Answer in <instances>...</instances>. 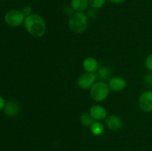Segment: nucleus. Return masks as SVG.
<instances>
[{
	"label": "nucleus",
	"instance_id": "1",
	"mask_svg": "<svg viewBox=\"0 0 152 151\" xmlns=\"http://www.w3.org/2000/svg\"><path fill=\"white\" fill-rule=\"evenodd\" d=\"M24 26L27 32L36 38L43 36L47 30V26L44 19L37 13H32L25 17Z\"/></svg>",
	"mask_w": 152,
	"mask_h": 151
},
{
	"label": "nucleus",
	"instance_id": "2",
	"mask_svg": "<svg viewBox=\"0 0 152 151\" xmlns=\"http://www.w3.org/2000/svg\"><path fill=\"white\" fill-rule=\"evenodd\" d=\"M68 27L74 33H83L88 27V17L83 12H75L68 19Z\"/></svg>",
	"mask_w": 152,
	"mask_h": 151
},
{
	"label": "nucleus",
	"instance_id": "3",
	"mask_svg": "<svg viewBox=\"0 0 152 151\" xmlns=\"http://www.w3.org/2000/svg\"><path fill=\"white\" fill-rule=\"evenodd\" d=\"M108 84L103 81H98L90 89L91 97L94 102H101L108 98L110 93Z\"/></svg>",
	"mask_w": 152,
	"mask_h": 151
},
{
	"label": "nucleus",
	"instance_id": "4",
	"mask_svg": "<svg viewBox=\"0 0 152 151\" xmlns=\"http://www.w3.org/2000/svg\"><path fill=\"white\" fill-rule=\"evenodd\" d=\"M25 16L20 10H10L4 15V22L8 26L19 27L22 24H24Z\"/></svg>",
	"mask_w": 152,
	"mask_h": 151
},
{
	"label": "nucleus",
	"instance_id": "5",
	"mask_svg": "<svg viewBox=\"0 0 152 151\" xmlns=\"http://www.w3.org/2000/svg\"><path fill=\"white\" fill-rule=\"evenodd\" d=\"M96 74L91 73H84L80 76L77 80V84L83 90H88L96 82Z\"/></svg>",
	"mask_w": 152,
	"mask_h": 151
},
{
	"label": "nucleus",
	"instance_id": "6",
	"mask_svg": "<svg viewBox=\"0 0 152 151\" xmlns=\"http://www.w3.org/2000/svg\"><path fill=\"white\" fill-rule=\"evenodd\" d=\"M139 106L144 112H152V90H147L140 95L139 98Z\"/></svg>",
	"mask_w": 152,
	"mask_h": 151
},
{
	"label": "nucleus",
	"instance_id": "7",
	"mask_svg": "<svg viewBox=\"0 0 152 151\" xmlns=\"http://www.w3.org/2000/svg\"><path fill=\"white\" fill-rule=\"evenodd\" d=\"M108 86L111 90L114 92L123 91L127 86V82L124 78L120 76H114L110 78Z\"/></svg>",
	"mask_w": 152,
	"mask_h": 151
},
{
	"label": "nucleus",
	"instance_id": "8",
	"mask_svg": "<svg viewBox=\"0 0 152 151\" xmlns=\"http://www.w3.org/2000/svg\"><path fill=\"white\" fill-rule=\"evenodd\" d=\"M105 123L108 128L111 130H120L123 126V121L122 118L116 115L107 116L105 119Z\"/></svg>",
	"mask_w": 152,
	"mask_h": 151
},
{
	"label": "nucleus",
	"instance_id": "9",
	"mask_svg": "<svg viewBox=\"0 0 152 151\" xmlns=\"http://www.w3.org/2000/svg\"><path fill=\"white\" fill-rule=\"evenodd\" d=\"M20 110V107L19 103L16 101L10 100L6 102L3 111L4 113L8 117H14L19 114Z\"/></svg>",
	"mask_w": 152,
	"mask_h": 151
},
{
	"label": "nucleus",
	"instance_id": "10",
	"mask_svg": "<svg viewBox=\"0 0 152 151\" xmlns=\"http://www.w3.org/2000/svg\"><path fill=\"white\" fill-rule=\"evenodd\" d=\"M83 68L87 73H95L99 68V62L94 57H86L83 62Z\"/></svg>",
	"mask_w": 152,
	"mask_h": 151
},
{
	"label": "nucleus",
	"instance_id": "11",
	"mask_svg": "<svg viewBox=\"0 0 152 151\" xmlns=\"http://www.w3.org/2000/svg\"><path fill=\"white\" fill-rule=\"evenodd\" d=\"M89 113L92 115L94 119L96 121L105 119L107 117L106 109L100 105H95L91 107Z\"/></svg>",
	"mask_w": 152,
	"mask_h": 151
},
{
	"label": "nucleus",
	"instance_id": "12",
	"mask_svg": "<svg viewBox=\"0 0 152 151\" xmlns=\"http://www.w3.org/2000/svg\"><path fill=\"white\" fill-rule=\"evenodd\" d=\"M89 5V0H71V6L75 12H84Z\"/></svg>",
	"mask_w": 152,
	"mask_h": 151
},
{
	"label": "nucleus",
	"instance_id": "13",
	"mask_svg": "<svg viewBox=\"0 0 152 151\" xmlns=\"http://www.w3.org/2000/svg\"><path fill=\"white\" fill-rule=\"evenodd\" d=\"M111 73L112 71L111 68H108V66H102L100 67L96 72V78H99L100 81H105L111 76Z\"/></svg>",
	"mask_w": 152,
	"mask_h": 151
},
{
	"label": "nucleus",
	"instance_id": "14",
	"mask_svg": "<svg viewBox=\"0 0 152 151\" xmlns=\"http://www.w3.org/2000/svg\"><path fill=\"white\" fill-rule=\"evenodd\" d=\"M80 123H81L83 126L90 127L91 126V124L94 122L95 120L94 119V118L92 117V115H91L90 113L85 112L80 115Z\"/></svg>",
	"mask_w": 152,
	"mask_h": 151
},
{
	"label": "nucleus",
	"instance_id": "15",
	"mask_svg": "<svg viewBox=\"0 0 152 151\" xmlns=\"http://www.w3.org/2000/svg\"><path fill=\"white\" fill-rule=\"evenodd\" d=\"M104 125L99 121H94L90 127V130L91 133L94 136H100L104 132Z\"/></svg>",
	"mask_w": 152,
	"mask_h": 151
},
{
	"label": "nucleus",
	"instance_id": "16",
	"mask_svg": "<svg viewBox=\"0 0 152 151\" xmlns=\"http://www.w3.org/2000/svg\"><path fill=\"white\" fill-rule=\"evenodd\" d=\"M106 1L107 0H89V5L92 8L98 10L105 5Z\"/></svg>",
	"mask_w": 152,
	"mask_h": 151
},
{
	"label": "nucleus",
	"instance_id": "17",
	"mask_svg": "<svg viewBox=\"0 0 152 151\" xmlns=\"http://www.w3.org/2000/svg\"><path fill=\"white\" fill-rule=\"evenodd\" d=\"M145 65L148 70L152 72V53H151V54L148 55V56H147L145 62Z\"/></svg>",
	"mask_w": 152,
	"mask_h": 151
},
{
	"label": "nucleus",
	"instance_id": "18",
	"mask_svg": "<svg viewBox=\"0 0 152 151\" xmlns=\"http://www.w3.org/2000/svg\"><path fill=\"white\" fill-rule=\"evenodd\" d=\"M22 12L23 13L24 16H25V17H27V16L32 14V8H31V6H25V7L22 9Z\"/></svg>",
	"mask_w": 152,
	"mask_h": 151
},
{
	"label": "nucleus",
	"instance_id": "19",
	"mask_svg": "<svg viewBox=\"0 0 152 151\" xmlns=\"http://www.w3.org/2000/svg\"><path fill=\"white\" fill-rule=\"evenodd\" d=\"M144 82L145 84L150 87H152V73H148L144 78Z\"/></svg>",
	"mask_w": 152,
	"mask_h": 151
},
{
	"label": "nucleus",
	"instance_id": "20",
	"mask_svg": "<svg viewBox=\"0 0 152 151\" xmlns=\"http://www.w3.org/2000/svg\"><path fill=\"white\" fill-rule=\"evenodd\" d=\"M96 9H94L92 8V10H90L88 12V13L86 15H87V16L88 18H94L96 16Z\"/></svg>",
	"mask_w": 152,
	"mask_h": 151
},
{
	"label": "nucleus",
	"instance_id": "21",
	"mask_svg": "<svg viewBox=\"0 0 152 151\" xmlns=\"http://www.w3.org/2000/svg\"><path fill=\"white\" fill-rule=\"evenodd\" d=\"M6 102L4 100V97H2L1 96H0V110H2L4 109V106H5Z\"/></svg>",
	"mask_w": 152,
	"mask_h": 151
},
{
	"label": "nucleus",
	"instance_id": "22",
	"mask_svg": "<svg viewBox=\"0 0 152 151\" xmlns=\"http://www.w3.org/2000/svg\"><path fill=\"white\" fill-rule=\"evenodd\" d=\"M108 1L111 3H114V4H122V3H124L127 0H108Z\"/></svg>",
	"mask_w": 152,
	"mask_h": 151
},
{
	"label": "nucleus",
	"instance_id": "23",
	"mask_svg": "<svg viewBox=\"0 0 152 151\" xmlns=\"http://www.w3.org/2000/svg\"><path fill=\"white\" fill-rule=\"evenodd\" d=\"M1 1H2V0H1Z\"/></svg>",
	"mask_w": 152,
	"mask_h": 151
}]
</instances>
